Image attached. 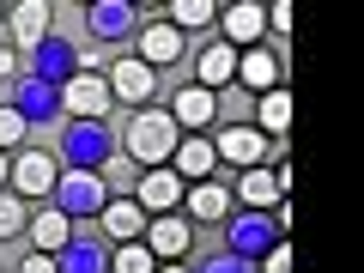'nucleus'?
<instances>
[{"mask_svg": "<svg viewBox=\"0 0 364 273\" xmlns=\"http://www.w3.org/2000/svg\"><path fill=\"white\" fill-rule=\"evenodd\" d=\"M213 164H219V152H213V140H200V134L176 140V152H170V170H176V176H207Z\"/></svg>", "mask_w": 364, "mask_h": 273, "instance_id": "obj_12", "label": "nucleus"}, {"mask_svg": "<svg viewBox=\"0 0 364 273\" xmlns=\"http://www.w3.org/2000/svg\"><path fill=\"white\" fill-rule=\"evenodd\" d=\"M18 273H61V267H55V255H43V249H31V255L18 261Z\"/></svg>", "mask_w": 364, "mask_h": 273, "instance_id": "obj_24", "label": "nucleus"}, {"mask_svg": "<svg viewBox=\"0 0 364 273\" xmlns=\"http://www.w3.org/2000/svg\"><path fill=\"white\" fill-rule=\"evenodd\" d=\"M237 85H243V91H273V85H279V61H273L267 49L237 55Z\"/></svg>", "mask_w": 364, "mask_h": 273, "instance_id": "obj_13", "label": "nucleus"}, {"mask_svg": "<svg viewBox=\"0 0 364 273\" xmlns=\"http://www.w3.org/2000/svg\"><path fill=\"white\" fill-rule=\"evenodd\" d=\"M61 104L73 109V116H91V122H104L116 97H109V79H97V73H79V79H67Z\"/></svg>", "mask_w": 364, "mask_h": 273, "instance_id": "obj_4", "label": "nucleus"}, {"mask_svg": "<svg viewBox=\"0 0 364 273\" xmlns=\"http://www.w3.org/2000/svg\"><path fill=\"white\" fill-rule=\"evenodd\" d=\"M140 61L152 67V73L170 67V61H182V31L176 25H146L140 31Z\"/></svg>", "mask_w": 364, "mask_h": 273, "instance_id": "obj_9", "label": "nucleus"}, {"mask_svg": "<svg viewBox=\"0 0 364 273\" xmlns=\"http://www.w3.org/2000/svg\"><path fill=\"white\" fill-rule=\"evenodd\" d=\"M0 79H18V49H6V43H0Z\"/></svg>", "mask_w": 364, "mask_h": 273, "instance_id": "obj_25", "label": "nucleus"}, {"mask_svg": "<svg viewBox=\"0 0 364 273\" xmlns=\"http://www.w3.org/2000/svg\"><path fill=\"white\" fill-rule=\"evenodd\" d=\"M25 195H6V188H0V243H6V237H18L25 231Z\"/></svg>", "mask_w": 364, "mask_h": 273, "instance_id": "obj_21", "label": "nucleus"}, {"mask_svg": "<svg viewBox=\"0 0 364 273\" xmlns=\"http://www.w3.org/2000/svg\"><path fill=\"white\" fill-rule=\"evenodd\" d=\"M25 231H31V243H37L43 255H61V249H67V237H73V231H67V219H61V213H37V219H31Z\"/></svg>", "mask_w": 364, "mask_h": 273, "instance_id": "obj_17", "label": "nucleus"}, {"mask_svg": "<svg viewBox=\"0 0 364 273\" xmlns=\"http://www.w3.org/2000/svg\"><path fill=\"white\" fill-rule=\"evenodd\" d=\"M213 116H219V91H207V85H182L176 104H170V122L176 128H207Z\"/></svg>", "mask_w": 364, "mask_h": 273, "instance_id": "obj_7", "label": "nucleus"}, {"mask_svg": "<svg viewBox=\"0 0 364 273\" xmlns=\"http://www.w3.org/2000/svg\"><path fill=\"white\" fill-rule=\"evenodd\" d=\"M182 195H188V188H182V176L158 164V170H146V176H140V195H134V200H140V213H152V219H158V213H176Z\"/></svg>", "mask_w": 364, "mask_h": 273, "instance_id": "obj_3", "label": "nucleus"}, {"mask_svg": "<svg viewBox=\"0 0 364 273\" xmlns=\"http://www.w3.org/2000/svg\"><path fill=\"white\" fill-rule=\"evenodd\" d=\"M182 200H188L195 219H225V213H231V188H225V182H195Z\"/></svg>", "mask_w": 364, "mask_h": 273, "instance_id": "obj_15", "label": "nucleus"}, {"mask_svg": "<svg viewBox=\"0 0 364 273\" xmlns=\"http://www.w3.org/2000/svg\"><path fill=\"white\" fill-rule=\"evenodd\" d=\"M176 140H182V134H176V122H170V109L146 104L140 116H134V128H128V158H140L146 170H158L170 152H176Z\"/></svg>", "mask_w": 364, "mask_h": 273, "instance_id": "obj_1", "label": "nucleus"}, {"mask_svg": "<svg viewBox=\"0 0 364 273\" xmlns=\"http://www.w3.org/2000/svg\"><path fill=\"white\" fill-rule=\"evenodd\" d=\"M61 182V164L49 152H18L13 158V195H49Z\"/></svg>", "mask_w": 364, "mask_h": 273, "instance_id": "obj_5", "label": "nucleus"}, {"mask_svg": "<svg viewBox=\"0 0 364 273\" xmlns=\"http://www.w3.org/2000/svg\"><path fill=\"white\" fill-rule=\"evenodd\" d=\"M6 25H13L18 49H37V43H43V31H49V6H43V0H18L13 13H6Z\"/></svg>", "mask_w": 364, "mask_h": 273, "instance_id": "obj_10", "label": "nucleus"}, {"mask_svg": "<svg viewBox=\"0 0 364 273\" xmlns=\"http://www.w3.org/2000/svg\"><path fill=\"white\" fill-rule=\"evenodd\" d=\"M0 182H13V158L6 152H0Z\"/></svg>", "mask_w": 364, "mask_h": 273, "instance_id": "obj_27", "label": "nucleus"}, {"mask_svg": "<svg viewBox=\"0 0 364 273\" xmlns=\"http://www.w3.org/2000/svg\"><path fill=\"white\" fill-rule=\"evenodd\" d=\"M213 152L231 158L237 170H255L261 158H267V134H255V128H225L219 140H213Z\"/></svg>", "mask_w": 364, "mask_h": 273, "instance_id": "obj_8", "label": "nucleus"}, {"mask_svg": "<svg viewBox=\"0 0 364 273\" xmlns=\"http://www.w3.org/2000/svg\"><path fill=\"white\" fill-rule=\"evenodd\" d=\"M188 237H195V231H188V219H176V213H158V219L146 225L140 243L152 249V261H176L182 249H188Z\"/></svg>", "mask_w": 364, "mask_h": 273, "instance_id": "obj_6", "label": "nucleus"}, {"mask_svg": "<svg viewBox=\"0 0 364 273\" xmlns=\"http://www.w3.org/2000/svg\"><path fill=\"white\" fill-rule=\"evenodd\" d=\"M286 122H291V97L279 85L273 91H261V116H255V134H286Z\"/></svg>", "mask_w": 364, "mask_h": 273, "instance_id": "obj_18", "label": "nucleus"}, {"mask_svg": "<svg viewBox=\"0 0 364 273\" xmlns=\"http://www.w3.org/2000/svg\"><path fill=\"white\" fill-rule=\"evenodd\" d=\"M231 79H237V49L231 43H213V49L200 55V85L219 91V85H231Z\"/></svg>", "mask_w": 364, "mask_h": 273, "instance_id": "obj_16", "label": "nucleus"}, {"mask_svg": "<svg viewBox=\"0 0 364 273\" xmlns=\"http://www.w3.org/2000/svg\"><path fill=\"white\" fill-rule=\"evenodd\" d=\"M104 79H109V97H116V104H134V109H146V104H152V91H158V73L140 61V55H122Z\"/></svg>", "mask_w": 364, "mask_h": 273, "instance_id": "obj_2", "label": "nucleus"}, {"mask_svg": "<svg viewBox=\"0 0 364 273\" xmlns=\"http://www.w3.org/2000/svg\"><path fill=\"white\" fill-rule=\"evenodd\" d=\"M267 273H291V255H286V249H279V255L267 261Z\"/></svg>", "mask_w": 364, "mask_h": 273, "instance_id": "obj_26", "label": "nucleus"}, {"mask_svg": "<svg viewBox=\"0 0 364 273\" xmlns=\"http://www.w3.org/2000/svg\"><path fill=\"white\" fill-rule=\"evenodd\" d=\"M116 273H158V261H152L146 243H122L116 249Z\"/></svg>", "mask_w": 364, "mask_h": 273, "instance_id": "obj_22", "label": "nucleus"}, {"mask_svg": "<svg viewBox=\"0 0 364 273\" xmlns=\"http://www.w3.org/2000/svg\"><path fill=\"white\" fill-rule=\"evenodd\" d=\"M213 18H219V6H213V0H176L164 25H176V31H200V25H213Z\"/></svg>", "mask_w": 364, "mask_h": 273, "instance_id": "obj_20", "label": "nucleus"}, {"mask_svg": "<svg viewBox=\"0 0 364 273\" xmlns=\"http://www.w3.org/2000/svg\"><path fill=\"white\" fill-rule=\"evenodd\" d=\"M104 231L116 237V243H140V237H146L140 200H109V207H104Z\"/></svg>", "mask_w": 364, "mask_h": 273, "instance_id": "obj_14", "label": "nucleus"}, {"mask_svg": "<svg viewBox=\"0 0 364 273\" xmlns=\"http://www.w3.org/2000/svg\"><path fill=\"white\" fill-rule=\"evenodd\" d=\"M0 152H25V116L0 109Z\"/></svg>", "mask_w": 364, "mask_h": 273, "instance_id": "obj_23", "label": "nucleus"}, {"mask_svg": "<svg viewBox=\"0 0 364 273\" xmlns=\"http://www.w3.org/2000/svg\"><path fill=\"white\" fill-rule=\"evenodd\" d=\"M279 195H286V188H279V170H243V200H249V207H273V200H279Z\"/></svg>", "mask_w": 364, "mask_h": 273, "instance_id": "obj_19", "label": "nucleus"}, {"mask_svg": "<svg viewBox=\"0 0 364 273\" xmlns=\"http://www.w3.org/2000/svg\"><path fill=\"white\" fill-rule=\"evenodd\" d=\"M158 273H188V267H176V261H170V267H158Z\"/></svg>", "mask_w": 364, "mask_h": 273, "instance_id": "obj_28", "label": "nucleus"}, {"mask_svg": "<svg viewBox=\"0 0 364 273\" xmlns=\"http://www.w3.org/2000/svg\"><path fill=\"white\" fill-rule=\"evenodd\" d=\"M219 25H225V43H231V49H243V43L261 37V25H267V6H225Z\"/></svg>", "mask_w": 364, "mask_h": 273, "instance_id": "obj_11", "label": "nucleus"}]
</instances>
